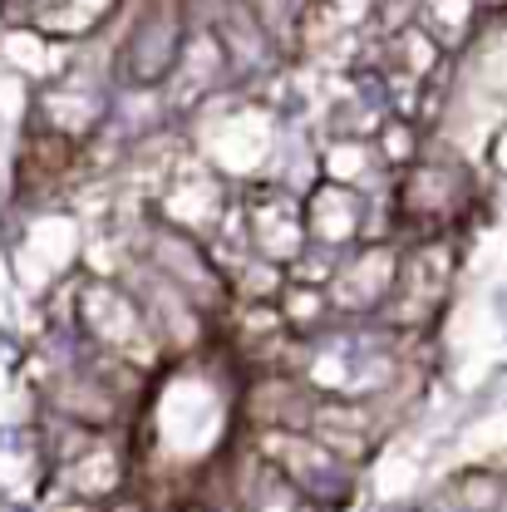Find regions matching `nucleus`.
I'll list each match as a JSON object with an SVG mask.
<instances>
[{
	"label": "nucleus",
	"instance_id": "f257e3e1",
	"mask_svg": "<svg viewBox=\"0 0 507 512\" xmlns=\"http://www.w3.org/2000/svg\"><path fill=\"white\" fill-rule=\"evenodd\" d=\"M79 330L114 360H128V365H148L158 355V330H153V316L109 281H89L79 286Z\"/></svg>",
	"mask_w": 507,
	"mask_h": 512
},
{
	"label": "nucleus",
	"instance_id": "423d86ee",
	"mask_svg": "<svg viewBox=\"0 0 507 512\" xmlns=\"http://www.w3.org/2000/svg\"><path fill=\"white\" fill-rule=\"evenodd\" d=\"M306 227L325 247H345L365 232V197L350 183H320V192L306 207Z\"/></svg>",
	"mask_w": 507,
	"mask_h": 512
},
{
	"label": "nucleus",
	"instance_id": "39448f33",
	"mask_svg": "<svg viewBox=\"0 0 507 512\" xmlns=\"http://www.w3.org/2000/svg\"><path fill=\"white\" fill-rule=\"evenodd\" d=\"M247 217H252V232H247V237L256 242V252L261 256L281 261V256L301 252V242H306V212H301L281 188L256 192Z\"/></svg>",
	"mask_w": 507,
	"mask_h": 512
},
{
	"label": "nucleus",
	"instance_id": "20e7f679",
	"mask_svg": "<svg viewBox=\"0 0 507 512\" xmlns=\"http://www.w3.org/2000/svg\"><path fill=\"white\" fill-rule=\"evenodd\" d=\"M394 271H399L394 252L365 247V252L350 256L345 266H335V276H330V301H335L340 311H375L380 301H389V291H394Z\"/></svg>",
	"mask_w": 507,
	"mask_h": 512
},
{
	"label": "nucleus",
	"instance_id": "9b49d317",
	"mask_svg": "<svg viewBox=\"0 0 507 512\" xmlns=\"http://www.w3.org/2000/svg\"><path fill=\"white\" fill-rule=\"evenodd\" d=\"M188 512H212V508H188Z\"/></svg>",
	"mask_w": 507,
	"mask_h": 512
},
{
	"label": "nucleus",
	"instance_id": "0eeeda50",
	"mask_svg": "<svg viewBox=\"0 0 507 512\" xmlns=\"http://www.w3.org/2000/svg\"><path fill=\"white\" fill-rule=\"evenodd\" d=\"M444 261L434 247H424V252H414L399 271H394V291H389V306H394V316L399 320H414L419 311H429L434 301H439V286H444V271H439Z\"/></svg>",
	"mask_w": 507,
	"mask_h": 512
},
{
	"label": "nucleus",
	"instance_id": "7ed1b4c3",
	"mask_svg": "<svg viewBox=\"0 0 507 512\" xmlns=\"http://www.w3.org/2000/svg\"><path fill=\"white\" fill-rule=\"evenodd\" d=\"M183 55V10L168 0H158L133 30H128L124 50H119V74L128 84H158Z\"/></svg>",
	"mask_w": 507,
	"mask_h": 512
},
{
	"label": "nucleus",
	"instance_id": "f03ea898",
	"mask_svg": "<svg viewBox=\"0 0 507 512\" xmlns=\"http://www.w3.org/2000/svg\"><path fill=\"white\" fill-rule=\"evenodd\" d=\"M266 463L271 468H281L301 493H311L316 503H340L345 493H350V468H345V458L335 453V448H325L316 434H306V429H271L266 439Z\"/></svg>",
	"mask_w": 507,
	"mask_h": 512
},
{
	"label": "nucleus",
	"instance_id": "6e6552de",
	"mask_svg": "<svg viewBox=\"0 0 507 512\" xmlns=\"http://www.w3.org/2000/svg\"><path fill=\"white\" fill-rule=\"evenodd\" d=\"M158 271H163V281H173V286H183L188 296H217V271L207 266V256L197 252V242L183 237V232H163L158 237Z\"/></svg>",
	"mask_w": 507,
	"mask_h": 512
},
{
	"label": "nucleus",
	"instance_id": "9d476101",
	"mask_svg": "<svg viewBox=\"0 0 507 512\" xmlns=\"http://www.w3.org/2000/svg\"><path fill=\"white\" fill-rule=\"evenodd\" d=\"M247 512H316V498L301 493L281 468L261 463V473L252 478V493H247Z\"/></svg>",
	"mask_w": 507,
	"mask_h": 512
},
{
	"label": "nucleus",
	"instance_id": "1a4fd4ad",
	"mask_svg": "<svg viewBox=\"0 0 507 512\" xmlns=\"http://www.w3.org/2000/svg\"><path fill=\"white\" fill-rule=\"evenodd\" d=\"M109 10H114V0H35V25L50 35H84Z\"/></svg>",
	"mask_w": 507,
	"mask_h": 512
}]
</instances>
